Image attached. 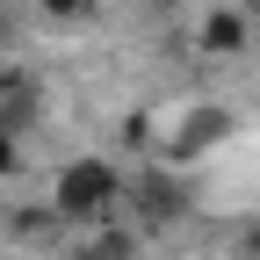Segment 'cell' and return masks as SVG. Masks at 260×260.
I'll return each instance as SVG.
<instances>
[{"label":"cell","instance_id":"7","mask_svg":"<svg viewBox=\"0 0 260 260\" xmlns=\"http://www.w3.org/2000/svg\"><path fill=\"white\" fill-rule=\"evenodd\" d=\"M246 260H260V239H246Z\"/></svg>","mask_w":260,"mask_h":260},{"label":"cell","instance_id":"2","mask_svg":"<svg viewBox=\"0 0 260 260\" xmlns=\"http://www.w3.org/2000/svg\"><path fill=\"white\" fill-rule=\"evenodd\" d=\"M123 195L138 203V217H145V224H167V217H181V210H188V188H181L174 174H138V181H123Z\"/></svg>","mask_w":260,"mask_h":260},{"label":"cell","instance_id":"3","mask_svg":"<svg viewBox=\"0 0 260 260\" xmlns=\"http://www.w3.org/2000/svg\"><path fill=\"white\" fill-rule=\"evenodd\" d=\"M37 116V87H29V73H15V65H0V130H15Z\"/></svg>","mask_w":260,"mask_h":260},{"label":"cell","instance_id":"5","mask_svg":"<svg viewBox=\"0 0 260 260\" xmlns=\"http://www.w3.org/2000/svg\"><path fill=\"white\" fill-rule=\"evenodd\" d=\"M203 51H217V58L224 51H246V15L239 8H210L203 15Z\"/></svg>","mask_w":260,"mask_h":260},{"label":"cell","instance_id":"4","mask_svg":"<svg viewBox=\"0 0 260 260\" xmlns=\"http://www.w3.org/2000/svg\"><path fill=\"white\" fill-rule=\"evenodd\" d=\"M224 130H232V116H224V109H195V116H181V138H174V152H210Z\"/></svg>","mask_w":260,"mask_h":260},{"label":"cell","instance_id":"6","mask_svg":"<svg viewBox=\"0 0 260 260\" xmlns=\"http://www.w3.org/2000/svg\"><path fill=\"white\" fill-rule=\"evenodd\" d=\"M44 15H51V22H87L94 0H44Z\"/></svg>","mask_w":260,"mask_h":260},{"label":"cell","instance_id":"1","mask_svg":"<svg viewBox=\"0 0 260 260\" xmlns=\"http://www.w3.org/2000/svg\"><path fill=\"white\" fill-rule=\"evenodd\" d=\"M116 195H123V174L109 167V159H73V167L58 174L51 210H58V217H102Z\"/></svg>","mask_w":260,"mask_h":260}]
</instances>
